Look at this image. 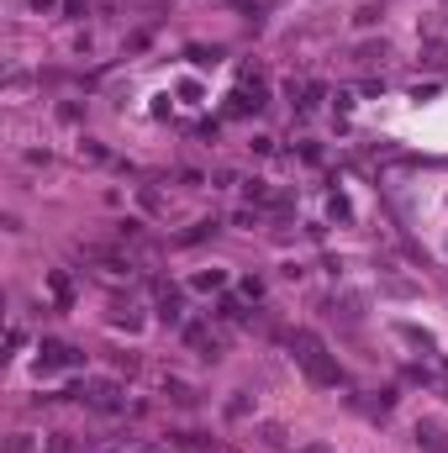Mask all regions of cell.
I'll use <instances>...</instances> for the list:
<instances>
[{"label":"cell","mask_w":448,"mask_h":453,"mask_svg":"<svg viewBox=\"0 0 448 453\" xmlns=\"http://www.w3.org/2000/svg\"><path fill=\"white\" fill-rule=\"evenodd\" d=\"M80 401H90L95 411H121V390H117V380H84V385H80Z\"/></svg>","instance_id":"cell-1"},{"label":"cell","mask_w":448,"mask_h":453,"mask_svg":"<svg viewBox=\"0 0 448 453\" xmlns=\"http://www.w3.org/2000/svg\"><path fill=\"white\" fill-rule=\"evenodd\" d=\"M37 353H43V374H53V369H74V364H80V353H74L69 343H43Z\"/></svg>","instance_id":"cell-2"},{"label":"cell","mask_w":448,"mask_h":453,"mask_svg":"<svg viewBox=\"0 0 448 453\" xmlns=\"http://www.w3.org/2000/svg\"><path fill=\"white\" fill-rule=\"evenodd\" d=\"M158 316H164V322H179V316H185V306H179L174 290H164V295H158Z\"/></svg>","instance_id":"cell-3"},{"label":"cell","mask_w":448,"mask_h":453,"mask_svg":"<svg viewBox=\"0 0 448 453\" xmlns=\"http://www.w3.org/2000/svg\"><path fill=\"white\" fill-rule=\"evenodd\" d=\"M164 395H169V401H179V406H195V390H190V385H179V380H169Z\"/></svg>","instance_id":"cell-4"},{"label":"cell","mask_w":448,"mask_h":453,"mask_svg":"<svg viewBox=\"0 0 448 453\" xmlns=\"http://www.w3.org/2000/svg\"><path fill=\"white\" fill-rule=\"evenodd\" d=\"M222 285H227L222 269H206V275H195V290H222Z\"/></svg>","instance_id":"cell-5"},{"label":"cell","mask_w":448,"mask_h":453,"mask_svg":"<svg viewBox=\"0 0 448 453\" xmlns=\"http://www.w3.org/2000/svg\"><path fill=\"white\" fill-rule=\"evenodd\" d=\"M216 316H222V322H243L248 311H243V306H237V300H222V311H216Z\"/></svg>","instance_id":"cell-6"},{"label":"cell","mask_w":448,"mask_h":453,"mask_svg":"<svg viewBox=\"0 0 448 453\" xmlns=\"http://www.w3.org/2000/svg\"><path fill=\"white\" fill-rule=\"evenodd\" d=\"M206 232H216V222H195V227H190V232H185V238H179V243H201Z\"/></svg>","instance_id":"cell-7"}]
</instances>
